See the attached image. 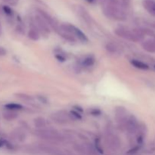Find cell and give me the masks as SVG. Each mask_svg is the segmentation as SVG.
Returning a JSON list of instances; mask_svg holds the SVG:
<instances>
[{
  "instance_id": "6da1fadb",
  "label": "cell",
  "mask_w": 155,
  "mask_h": 155,
  "mask_svg": "<svg viewBox=\"0 0 155 155\" xmlns=\"http://www.w3.org/2000/svg\"><path fill=\"white\" fill-rule=\"evenodd\" d=\"M124 5L119 0H104V12L108 18L117 21L127 19Z\"/></svg>"
},
{
  "instance_id": "7a4b0ae2",
  "label": "cell",
  "mask_w": 155,
  "mask_h": 155,
  "mask_svg": "<svg viewBox=\"0 0 155 155\" xmlns=\"http://www.w3.org/2000/svg\"><path fill=\"white\" fill-rule=\"evenodd\" d=\"M114 33L117 36L124 38V39H127V40L132 41V42H138L142 39L143 36L145 35L143 30H131L128 29L123 28V27H119L115 30Z\"/></svg>"
},
{
  "instance_id": "3957f363",
  "label": "cell",
  "mask_w": 155,
  "mask_h": 155,
  "mask_svg": "<svg viewBox=\"0 0 155 155\" xmlns=\"http://www.w3.org/2000/svg\"><path fill=\"white\" fill-rule=\"evenodd\" d=\"M35 135L38 137L48 140H61L63 139V136L58 131L50 128L36 130L35 131Z\"/></svg>"
},
{
  "instance_id": "277c9868",
  "label": "cell",
  "mask_w": 155,
  "mask_h": 155,
  "mask_svg": "<svg viewBox=\"0 0 155 155\" xmlns=\"http://www.w3.org/2000/svg\"><path fill=\"white\" fill-rule=\"evenodd\" d=\"M61 29L62 31L66 32V33H70L71 35H74V36H76L79 40H80L83 42H88V38L85 35L84 33L81 31L79 28L76 27L75 26L72 25L70 24H63L61 25Z\"/></svg>"
},
{
  "instance_id": "5b68a950",
  "label": "cell",
  "mask_w": 155,
  "mask_h": 155,
  "mask_svg": "<svg viewBox=\"0 0 155 155\" xmlns=\"http://www.w3.org/2000/svg\"><path fill=\"white\" fill-rule=\"evenodd\" d=\"M124 127H125L126 130L130 133H136V130L139 128V124H138L137 119L134 116H130L127 119Z\"/></svg>"
},
{
  "instance_id": "8992f818",
  "label": "cell",
  "mask_w": 155,
  "mask_h": 155,
  "mask_svg": "<svg viewBox=\"0 0 155 155\" xmlns=\"http://www.w3.org/2000/svg\"><path fill=\"white\" fill-rule=\"evenodd\" d=\"M127 110H126L125 107H117L115 110V114H116V118L117 120L118 123L123 124L124 126H125L126 122H127Z\"/></svg>"
},
{
  "instance_id": "52a82bcc",
  "label": "cell",
  "mask_w": 155,
  "mask_h": 155,
  "mask_svg": "<svg viewBox=\"0 0 155 155\" xmlns=\"http://www.w3.org/2000/svg\"><path fill=\"white\" fill-rule=\"evenodd\" d=\"M35 21H36V25H37L38 28L41 30L42 33L45 36L48 35L49 33V29H48V25L45 20L40 16V15H37L35 18Z\"/></svg>"
},
{
  "instance_id": "ba28073f",
  "label": "cell",
  "mask_w": 155,
  "mask_h": 155,
  "mask_svg": "<svg viewBox=\"0 0 155 155\" xmlns=\"http://www.w3.org/2000/svg\"><path fill=\"white\" fill-rule=\"evenodd\" d=\"M39 15H40V16L45 20V22L48 24V25L50 26L53 30H56V31H57V30H59V27L58 26L57 22H56V21L53 19V18H51L48 14H47L46 12H45L42 10H39Z\"/></svg>"
},
{
  "instance_id": "9c48e42d",
  "label": "cell",
  "mask_w": 155,
  "mask_h": 155,
  "mask_svg": "<svg viewBox=\"0 0 155 155\" xmlns=\"http://www.w3.org/2000/svg\"><path fill=\"white\" fill-rule=\"evenodd\" d=\"M53 120L58 124H64L69 120V115L64 111H60L54 114L52 116Z\"/></svg>"
},
{
  "instance_id": "30bf717a",
  "label": "cell",
  "mask_w": 155,
  "mask_h": 155,
  "mask_svg": "<svg viewBox=\"0 0 155 155\" xmlns=\"http://www.w3.org/2000/svg\"><path fill=\"white\" fill-rule=\"evenodd\" d=\"M143 6L148 13L155 17V0H143Z\"/></svg>"
},
{
  "instance_id": "8fae6325",
  "label": "cell",
  "mask_w": 155,
  "mask_h": 155,
  "mask_svg": "<svg viewBox=\"0 0 155 155\" xmlns=\"http://www.w3.org/2000/svg\"><path fill=\"white\" fill-rule=\"evenodd\" d=\"M142 47H143L144 49H145L148 52L155 53V39H148V40L143 42Z\"/></svg>"
},
{
  "instance_id": "7c38bea8",
  "label": "cell",
  "mask_w": 155,
  "mask_h": 155,
  "mask_svg": "<svg viewBox=\"0 0 155 155\" xmlns=\"http://www.w3.org/2000/svg\"><path fill=\"white\" fill-rule=\"evenodd\" d=\"M33 123H34L35 127H36V128H37V130L45 128V126H46V121L43 117H41L35 118Z\"/></svg>"
},
{
  "instance_id": "4fadbf2b",
  "label": "cell",
  "mask_w": 155,
  "mask_h": 155,
  "mask_svg": "<svg viewBox=\"0 0 155 155\" xmlns=\"http://www.w3.org/2000/svg\"><path fill=\"white\" fill-rule=\"evenodd\" d=\"M3 117L6 120H13L16 119L18 117V114L15 111V110H8L3 113Z\"/></svg>"
},
{
  "instance_id": "5bb4252c",
  "label": "cell",
  "mask_w": 155,
  "mask_h": 155,
  "mask_svg": "<svg viewBox=\"0 0 155 155\" xmlns=\"http://www.w3.org/2000/svg\"><path fill=\"white\" fill-rule=\"evenodd\" d=\"M131 64L136 68H139V69L141 70H148L149 68V66H148L147 64L144 63V62L141 61L139 60H132L131 61Z\"/></svg>"
},
{
  "instance_id": "9a60e30c",
  "label": "cell",
  "mask_w": 155,
  "mask_h": 155,
  "mask_svg": "<svg viewBox=\"0 0 155 155\" xmlns=\"http://www.w3.org/2000/svg\"><path fill=\"white\" fill-rule=\"evenodd\" d=\"M108 136H109L108 140L109 142H110V145L113 147L119 146L120 141L117 136H116V135H113V134H110L108 135Z\"/></svg>"
},
{
  "instance_id": "2e32d148",
  "label": "cell",
  "mask_w": 155,
  "mask_h": 155,
  "mask_svg": "<svg viewBox=\"0 0 155 155\" xmlns=\"http://www.w3.org/2000/svg\"><path fill=\"white\" fill-rule=\"evenodd\" d=\"M28 37L32 40L36 41L39 39V35L35 29H30L28 33Z\"/></svg>"
},
{
  "instance_id": "e0dca14e",
  "label": "cell",
  "mask_w": 155,
  "mask_h": 155,
  "mask_svg": "<svg viewBox=\"0 0 155 155\" xmlns=\"http://www.w3.org/2000/svg\"><path fill=\"white\" fill-rule=\"evenodd\" d=\"M94 63H95V58L92 56H89L83 60V65L85 67H90L92 66Z\"/></svg>"
},
{
  "instance_id": "ac0fdd59",
  "label": "cell",
  "mask_w": 155,
  "mask_h": 155,
  "mask_svg": "<svg viewBox=\"0 0 155 155\" xmlns=\"http://www.w3.org/2000/svg\"><path fill=\"white\" fill-rule=\"evenodd\" d=\"M5 107L8 110H21L23 108L22 106L19 104H15V103H10L5 105Z\"/></svg>"
},
{
  "instance_id": "d6986e66",
  "label": "cell",
  "mask_w": 155,
  "mask_h": 155,
  "mask_svg": "<svg viewBox=\"0 0 155 155\" xmlns=\"http://www.w3.org/2000/svg\"><path fill=\"white\" fill-rule=\"evenodd\" d=\"M80 13L81 15V16L83 17V19L85 20L86 22H87L88 24H90L91 23V17L89 16V14L86 12V10L83 8H81L80 11Z\"/></svg>"
},
{
  "instance_id": "ffe728a7",
  "label": "cell",
  "mask_w": 155,
  "mask_h": 155,
  "mask_svg": "<svg viewBox=\"0 0 155 155\" xmlns=\"http://www.w3.org/2000/svg\"><path fill=\"white\" fill-rule=\"evenodd\" d=\"M106 49L110 53H116L117 51V47L113 43H108L106 45Z\"/></svg>"
},
{
  "instance_id": "44dd1931",
  "label": "cell",
  "mask_w": 155,
  "mask_h": 155,
  "mask_svg": "<svg viewBox=\"0 0 155 155\" xmlns=\"http://www.w3.org/2000/svg\"><path fill=\"white\" fill-rule=\"evenodd\" d=\"M15 95H16L18 98H21V99H22V100H24V101H30V100L33 99V98H32L30 95H27V94L18 93V94H15Z\"/></svg>"
},
{
  "instance_id": "7402d4cb",
  "label": "cell",
  "mask_w": 155,
  "mask_h": 155,
  "mask_svg": "<svg viewBox=\"0 0 155 155\" xmlns=\"http://www.w3.org/2000/svg\"><path fill=\"white\" fill-rule=\"evenodd\" d=\"M2 1L7 5H8L12 6L17 5L18 3V0H2Z\"/></svg>"
},
{
  "instance_id": "603a6c76",
  "label": "cell",
  "mask_w": 155,
  "mask_h": 155,
  "mask_svg": "<svg viewBox=\"0 0 155 155\" xmlns=\"http://www.w3.org/2000/svg\"><path fill=\"white\" fill-rule=\"evenodd\" d=\"M71 117L74 118V120H80L81 119V116L80 115V114L77 113L76 111H72L71 113Z\"/></svg>"
},
{
  "instance_id": "cb8c5ba5",
  "label": "cell",
  "mask_w": 155,
  "mask_h": 155,
  "mask_svg": "<svg viewBox=\"0 0 155 155\" xmlns=\"http://www.w3.org/2000/svg\"><path fill=\"white\" fill-rule=\"evenodd\" d=\"M91 114H92V115H94V116H98V115H99L100 114H101V111H100L98 109H93V110H92V111H91Z\"/></svg>"
},
{
  "instance_id": "d4e9b609",
  "label": "cell",
  "mask_w": 155,
  "mask_h": 155,
  "mask_svg": "<svg viewBox=\"0 0 155 155\" xmlns=\"http://www.w3.org/2000/svg\"><path fill=\"white\" fill-rule=\"evenodd\" d=\"M7 54V51L3 47H0V56H5Z\"/></svg>"
},
{
  "instance_id": "484cf974",
  "label": "cell",
  "mask_w": 155,
  "mask_h": 155,
  "mask_svg": "<svg viewBox=\"0 0 155 155\" xmlns=\"http://www.w3.org/2000/svg\"><path fill=\"white\" fill-rule=\"evenodd\" d=\"M56 58L58 59V61H65V58L64 56H62L61 54H56Z\"/></svg>"
},
{
  "instance_id": "4316f807",
  "label": "cell",
  "mask_w": 155,
  "mask_h": 155,
  "mask_svg": "<svg viewBox=\"0 0 155 155\" xmlns=\"http://www.w3.org/2000/svg\"><path fill=\"white\" fill-rule=\"evenodd\" d=\"M4 11H5V12L6 14H8V15H11V14L12 13V11L11 10L10 8L7 7V6H5V7H4Z\"/></svg>"
},
{
  "instance_id": "83f0119b",
  "label": "cell",
  "mask_w": 155,
  "mask_h": 155,
  "mask_svg": "<svg viewBox=\"0 0 155 155\" xmlns=\"http://www.w3.org/2000/svg\"><path fill=\"white\" fill-rule=\"evenodd\" d=\"M120 1L124 6H128L130 4V2H131V0H120Z\"/></svg>"
},
{
  "instance_id": "f1b7e54d",
  "label": "cell",
  "mask_w": 155,
  "mask_h": 155,
  "mask_svg": "<svg viewBox=\"0 0 155 155\" xmlns=\"http://www.w3.org/2000/svg\"><path fill=\"white\" fill-rule=\"evenodd\" d=\"M2 24L0 23V36H2Z\"/></svg>"
},
{
  "instance_id": "f546056e",
  "label": "cell",
  "mask_w": 155,
  "mask_h": 155,
  "mask_svg": "<svg viewBox=\"0 0 155 155\" xmlns=\"http://www.w3.org/2000/svg\"><path fill=\"white\" fill-rule=\"evenodd\" d=\"M87 1L89 2H93L94 0H87Z\"/></svg>"
},
{
  "instance_id": "4dcf8cb0",
  "label": "cell",
  "mask_w": 155,
  "mask_h": 155,
  "mask_svg": "<svg viewBox=\"0 0 155 155\" xmlns=\"http://www.w3.org/2000/svg\"><path fill=\"white\" fill-rule=\"evenodd\" d=\"M154 67H155V66H154Z\"/></svg>"
}]
</instances>
